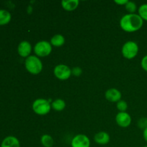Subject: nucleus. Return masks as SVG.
Returning a JSON list of instances; mask_svg holds the SVG:
<instances>
[{
    "mask_svg": "<svg viewBox=\"0 0 147 147\" xmlns=\"http://www.w3.org/2000/svg\"><path fill=\"white\" fill-rule=\"evenodd\" d=\"M122 55L129 60L134 58L139 53V46L134 41H128L122 47Z\"/></svg>",
    "mask_w": 147,
    "mask_h": 147,
    "instance_id": "nucleus-4",
    "label": "nucleus"
},
{
    "mask_svg": "<svg viewBox=\"0 0 147 147\" xmlns=\"http://www.w3.org/2000/svg\"><path fill=\"white\" fill-rule=\"evenodd\" d=\"M94 141L99 145H106L110 142V136L106 131H100L94 136Z\"/></svg>",
    "mask_w": 147,
    "mask_h": 147,
    "instance_id": "nucleus-11",
    "label": "nucleus"
},
{
    "mask_svg": "<svg viewBox=\"0 0 147 147\" xmlns=\"http://www.w3.org/2000/svg\"><path fill=\"white\" fill-rule=\"evenodd\" d=\"M125 8L127 10V11L129 12V14H135L136 9H137V7H136V4H135L133 1H128L127 4L125 5Z\"/></svg>",
    "mask_w": 147,
    "mask_h": 147,
    "instance_id": "nucleus-19",
    "label": "nucleus"
},
{
    "mask_svg": "<svg viewBox=\"0 0 147 147\" xmlns=\"http://www.w3.org/2000/svg\"><path fill=\"white\" fill-rule=\"evenodd\" d=\"M42 145L44 147H52L54 144V140L50 135L45 134L40 139Z\"/></svg>",
    "mask_w": 147,
    "mask_h": 147,
    "instance_id": "nucleus-17",
    "label": "nucleus"
},
{
    "mask_svg": "<svg viewBox=\"0 0 147 147\" xmlns=\"http://www.w3.org/2000/svg\"><path fill=\"white\" fill-rule=\"evenodd\" d=\"M65 102L63 100V99H56L54 101L52 102L51 103V107L53 108V110L56 111H62L65 109Z\"/></svg>",
    "mask_w": 147,
    "mask_h": 147,
    "instance_id": "nucleus-15",
    "label": "nucleus"
},
{
    "mask_svg": "<svg viewBox=\"0 0 147 147\" xmlns=\"http://www.w3.org/2000/svg\"><path fill=\"white\" fill-rule=\"evenodd\" d=\"M144 20L138 14H127L121 17L120 27L123 31L127 32H134L142 27Z\"/></svg>",
    "mask_w": 147,
    "mask_h": 147,
    "instance_id": "nucleus-1",
    "label": "nucleus"
},
{
    "mask_svg": "<svg viewBox=\"0 0 147 147\" xmlns=\"http://www.w3.org/2000/svg\"><path fill=\"white\" fill-rule=\"evenodd\" d=\"M137 124L138 126H139L140 129L144 130L145 129L147 128V119L146 118H142V119H140L139 120Z\"/></svg>",
    "mask_w": 147,
    "mask_h": 147,
    "instance_id": "nucleus-21",
    "label": "nucleus"
},
{
    "mask_svg": "<svg viewBox=\"0 0 147 147\" xmlns=\"http://www.w3.org/2000/svg\"><path fill=\"white\" fill-rule=\"evenodd\" d=\"M25 67L32 75H37L42 70V63L37 56L30 55L25 60Z\"/></svg>",
    "mask_w": 147,
    "mask_h": 147,
    "instance_id": "nucleus-2",
    "label": "nucleus"
},
{
    "mask_svg": "<svg viewBox=\"0 0 147 147\" xmlns=\"http://www.w3.org/2000/svg\"><path fill=\"white\" fill-rule=\"evenodd\" d=\"M116 121L120 127L127 128L131 123V117L126 112H119L116 116Z\"/></svg>",
    "mask_w": 147,
    "mask_h": 147,
    "instance_id": "nucleus-8",
    "label": "nucleus"
},
{
    "mask_svg": "<svg viewBox=\"0 0 147 147\" xmlns=\"http://www.w3.org/2000/svg\"><path fill=\"white\" fill-rule=\"evenodd\" d=\"M65 37L62 34H55L51 38L50 44L52 45V46H54V47H60L65 44Z\"/></svg>",
    "mask_w": 147,
    "mask_h": 147,
    "instance_id": "nucleus-14",
    "label": "nucleus"
},
{
    "mask_svg": "<svg viewBox=\"0 0 147 147\" xmlns=\"http://www.w3.org/2000/svg\"><path fill=\"white\" fill-rule=\"evenodd\" d=\"M116 107H117V109L119 111V112H126V109L128 108L127 103L124 100H121L119 102H117Z\"/></svg>",
    "mask_w": 147,
    "mask_h": 147,
    "instance_id": "nucleus-20",
    "label": "nucleus"
},
{
    "mask_svg": "<svg viewBox=\"0 0 147 147\" xmlns=\"http://www.w3.org/2000/svg\"><path fill=\"white\" fill-rule=\"evenodd\" d=\"M54 75L59 80H65L71 76L72 70L65 65H57L54 68Z\"/></svg>",
    "mask_w": 147,
    "mask_h": 147,
    "instance_id": "nucleus-6",
    "label": "nucleus"
},
{
    "mask_svg": "<svg viewBox=\"0 0 147 147\" xmlns=\"http://www.w3.org/2000/svg\"><path fill=\"white\" fill-rule=\"evenodd\" d=\"M17 51H18L19 55L22 57H28L30 56V53L32 52V45L28 41L21 42L19 44L18 47H17Z\"/></svg>",
    "mask_w": 147,
    "mask_h": 147,
    "instance_id": "nucleus-9",
    "label": "nucleus"
},
{
    "mask_svg": "<svg viewBox=\"0 0 147 147\" xmlns=\"http://www.w3.org/2000/svg\"><path fill=\"white\" fill-rule=\"evenodd\" d=\"M52 45L49 42L45 40H42L36 43L34 47V52L37 57H44L48 56L51 53Z\"/></svg>",
    "mask_w": 147,
    "mask_h": 147,
    "instance_id": "nucleus-5",
    "label": "nucleus"
},
{
    "mask_svg": "<svg viewBox=\"0 0 147 147\" xmlns=\"http://www.w3.org/2000/svg\"><path fill=\"white\" fill-rule=\"evenodd\" d=\"M128 0H116L115 1V3L119 5H126L128 3Z\"/></svg>",
    "mask_w": 147,
    "mask_h": 147,
    "instance_id": "nucleus-24",
    "label": "nucleus"
},
{
    "mask_svg": "<svg viewBox=\"0 0 147 147\" xmlns=\"http://www.w3.org/2000/svg\"><path fill=\"white\" fill-rule=\"evenodd\" d=\"M11 18V14L5 9H0V25L8 24Z\"/></svg>",
    "mask_w": 147,
    "mask_h": 147,
    "instance_id": "nucleus-16",
    "label": "nucleus"
},
{
    "mask_svg": "<svg viewBox=\"0 0 147 147\" xmlns=\"http://www.w3.org/2000/svg\"><path fill=\"white\" fill-rule=\"evenodd\" d=\"M1 147H20V141L15 136H7L1 142Z\"/></svg>",
    "mask_w": 147,
    "mask_h": 147,
    "instance_id": "nucleus-12",
    "label": "nucleus"
},
{
    "mask_svg": "<svg viewBox=\"0 0 147 147\" xmlns=\"http://www.w3.org/2000/svg\"><path fill=\"white\" fill-rule=\"evenodd\" d=\"M141 65H142V68L147 72V55L142 58V62H141Z\"/></svg>",
    "mask_w": 147,
    "mask_h": 147,
    "instance_id": "nucleus-23",
    "label": "nucleus"
},
{
    "mask_svg": "<svg viewBox=\"0 0 147 147\" xmlns=\"http://www.w3.org/2000/svg\"><path fill=\"white\" fill-rule=\"evenodd\" d=\"M51 103L50 100L45 98H38L32 103V110L36 114L45 116L50 111Z\"/></svg>",
    "mask_w": 147,
    "mask_h": 147,
    "instance_id": "nucleus-3",
    "label": "nucleus"
},
{
    "mask_svg": "<svg viewBox=\"0 0 147 147\" xmlns=\"http://www.w3.org/2000/svg\"><path fill=\"white\" fill-rule=\"evenodd\" d=\"M138 12L142 20L147 21V4H142L138 9Z\"/></svg>",
    "mask_w": 147,
    "mask_h": 147,
    "instance_id": "nucleus-18",
    "label": "nucleus"
},
{
    "mask_svg": "<svg viewBox=\"0 0 147 147\" xmlns=\"http://www.w3.org/2000/svg\"><path fill=\"white\" fill-rule=\"evenodd\" d=\"M90 141L84 134H78L71 141V147H90Z\"/></svg>",
    "mask_w": 147,
    "mask_h": 147,
    "instance_id": "nucleus-7",
    "label": "nucleus"
},
{
    "mask_svg": "<svg viewBox=\"0 0 147 147\" xmlns=\"http://www.w3.org/2000/svg\"><path fill=\"white\" fill-rule=\"evenodd\" d=\"M143 147H147V146H143Z\"/></svg>",
    "mask_w": 147,
    "mask_h": 147,
    "instance_id": "nucleus-26",
    "label": "nucleus"
},
{
    "mask_svg": "<svg viewBox=\"0 0 147 147\" xmlns=\"http://www.w3.org/2000/svg\"><path fill=\"white\" fill-rule=\"evenodd\" d=\"M61 5L65 10L71 11L77 9L79 5V1L78 0H67V1L64 0L61 1Z\"/></svg>",
    "mask_w": 147,
    "mask_h": 147,
    "instance_id": "nucleus-13",
    "label": "nucleus"
},
{
    "mask_svg": "<svg viewBox=\"0 0 147 147\" xmlns=\"http://www.w3.org/2000/svg\"><path fill=\"white\" fill-rule=\"evenodd\" d=\"M82 73H83L82 69L79 67H75L72 70V75H73L75 76H77V77L81 76Z\"/></svg>",
    "mask_w": 147,
    "mask_h": 147,
    "instance_id": "nucleus-22",
    "label": "nucleus"
},
{
    "mask_svg": "<svg viewBox=\"0 0 147 147\" xmlns=\"http://www.w3.org/2000/svg\"><path fill=\"white\" fill-rule=\"evenodd\" d=\"M105 97H106V100H108L109 101L112 102V103H115V102L117 103L119 100H121V93L120 92V90L116 88H110L106 90V93H105Z\"/></svg>",
    "mask_w": 147,
    "mask_h": 147,
    "instance_id": "nucleus-10",
    "label": "nucleus"
},
{
    "mask_svg": "<svg viewBox=\"0 0 147 147\" xmlns=\"http://www.w3.org/2000/svg\"><path fill=\"white\" fill-rule=\"evenodd\" d=\"M143 138L145 140V142H147V128L145 129L143 131Z\"/></svg>",
    "mask_w": 147,
    "mask_h": 147,
    "instance_id": "nucleus-25",
    "label": "nucleus"
}]
</instances>
